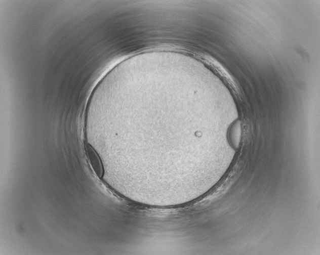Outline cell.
I'll list each match as a JSON object with an SVG mask.
<instances>
[{"label": "cell", "instance_id": "obj_1", "mask_svg": "<svg viewBox=\"0 0 320 255\" xmlns=\"http://www.w3.org/2000/svg\"><path fill=\"white\" fill-rule=\"evenodd\" d=\"M85 149L92 169L98 177L102 178L104 175V168L98 153L90 144L86 145Z\"/></svg>", "mask_w": 320, "mask_h": 255}]
</instances>
